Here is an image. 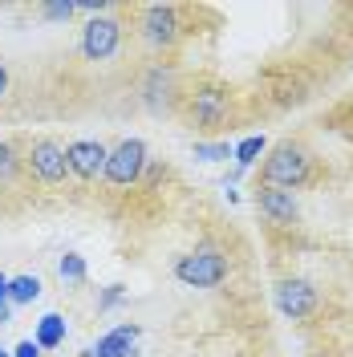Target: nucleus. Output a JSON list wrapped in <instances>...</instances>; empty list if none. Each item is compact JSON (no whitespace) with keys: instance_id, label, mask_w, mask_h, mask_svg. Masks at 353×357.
Instances as JSON below:
<instances>
[{"instance_id":"1","label":"nucleus","mask_w":353,"mask_h":357,"mask_svg":"<svg viewBox=\"0 0 353 357\" xmlns=\"http://www.w3.org/2000/svg\"><path fill=\"white\" fill-rule=\"evenodd\" d=\"M313 151L301 138H285L260 158V187H280V191H301L313 183Z\"/></svg>"},{"instance_id":"2","label":"nucleus","mask_w":353,"mask_h":357,"mask_svg":"<svg viewBox=\"0 0 353 357\" xmlns=\"http://www.w3.org/2000/svg\"><path fill=\"white\" fill-rule=\"evenodd\" d=\"M179 110L183 118L191 122V126H203V130H216V126H227V118H232V89L216 82V77H199L191 82L187 89H179Z\"/></svg>"},{"instance_id":"3","label":"nucleus","mask_w":353,"mask_h":357,"mask_svg":"<svg viewBox=\"0 0 353 357\" xmlns=\"http://www.w3.org/2000/svg\"><path fill=\"white\" fill-rule=\"evenodd\" d=\"M21 146V171L29 183H37L45 191L61 187L69 178V158H66V142L53 138V134H37V138H17Z\"/></svg>"},{"instance_id":"4","label":"nucleus","mask_w":353,"mask_h":357,"mask_svg":"<svg viewBox=\"0 0 353 357\" xmlns=\"http://www.w3.org/2000/svg\"><path fill=\"white\" fill-rule=\"evenodd\" d=\"M187 24H183V8L179 4H142L138 8V37L155 53H171L183 41Z\"/></svg>"},{"instance_id":"5","label":"nucleus","mask_w":353,"mask_h":357,"mask_svg":"<svg viewBox=\"0 0 353 357\" xmlns=\"http://www.w3.org/2000/svg\"><path fill=\"white\" fill-rule=\"evenodd\" d=\"M147 171V142L142 138H122L118 146H110V158H106V171H102V183L110 191H130L134 183Z\"/></svg>"},{"instance_id":"6","label":"nucleus","mask_w":353,"mask_h":357,"mask_svg":"<svg viewBox=\"0 0 353 357\" xmlns=\"http://www.w3.org/2000/svg\"><path fill=\"white\" fill-rule=\"evenodd\" d=\"M175 276L187 289H216V284L227 280V256H223L220 248L203 244L195 252H187V256H179Z\"/></svg>"},{"instance_id":"7","label":"nucleus","mask_w":353,"mask_h":357,"mask_svg":"<svg viewBox=\"0 0 353 357\" xmlns=\"http://www.w3.org/2000/svg\"><path fill=\"white\" fill-rule=\"evenodd\" d=\"M122 45V17L118 8H102L93 13L82 29V57L86 61H110Z\"/></svg>"},{"instance_id":"8","label":"nucleus","mask_w":353,"mask_h":357,"mask_svg":"<svg viewBox=\"0 0 353 357\" xmlns=\"http://www.w3.org/2000/svg\"><path fill=\"white\" fill-rule=\"evenodd\" d=\"M66 158H69V178L77 183H98L102 171H106V158H110V146L106 142H93V138H77L66 146Z\"/></svg>"},{"instance_id":"9","label":"nucleus","mask_w":353,"mask_h":357,"mask_svg":"<svg viewBox=\"0 0 353 357\" xmlns=\"http://www.w3.org/2000/svg\"><path fill=\"white\" fill-rule=\"evenodd\" d=\"M317 289H313L309 280H301V276H288V280H280L276 284V309L285 312V317H292V321H301V317H309L313 309H317Z\"/></svg>"},{"instance_id":"10","label":"nucleus","mask_w":353,"mask_h":357,"mask_svg":"<svg viewBox=\"0 0 353 357\" xmlns=\"http://www.w3.org/2000/svg\"><path fill=\"white\" fill-rule=\"evenodd\" d=\"M256 207H260V215H264L268 223H276V227H292L296 215H301L296 195H292V191H280V187H256Z\"/></svg>"},{"instance_id":"11","label":"nucleus","mask_w":353,"mask_h":357,"mask_svg":"<svg viewBox=\"0 0 353 357\" xmlns=\"http://www.w3.org/2000/svg\"><path fill=\"white\" fill-rule=\"evenodd\" d=\"M134 345H138V325H118L93 345V357H134Z\"/></svg>"},{"instance_id":"12","label":"nucleus","mask_w":353,"mask_h":357,"mask_svg":"<svg viewBox=\"0 0 353 357\" xmlns=\"http://www.w3.org/2000/svg\"><path fill=\"white\" fill-rule=\"evenodd\" d=\"M37 349H57L61 341H66V317H57V312H45L41 321H37Z\"/></svg>"},{"instance_id":"13","label":"nucleus","mask_w":353,"mask_h":357,"mask_svg":"<svg viewBox=\"0 0 353 357\" xmlns=\"http://www.w3.org/2000/svg\"><path fill=\"white\" fill-rule=\"evenodd\" d=\"M41 296V280L37 276H8V305H33Z\"/></svg>"},{"instance_id":"14","label":"nucleus","mask_w":353,"mask_h":357,"mask_svg":"<svg viewBox=\"0 0 353 357\" xmlns=\"http://www.w3.org/2000/svg\"><path fill=\"white\" fill-rule=\"evenodd\" d=\"M264 151H268V138H264V134H252V138H243L240 146L232 151V158H236V167H240V171H248V167H256V162L264 158Z\"/></svg>"},{"instance_id":"15","label":"nucleus","mask_w":353,"mask_h":357,"mask_svg":"<svg viewBox=\"0 0 353 357\" xmlns=\"http://www.w3.org/2000/svg\"><path fill=\"white\" fill-rule=\"evenodd\" d=\"M17 178H24L21 146H17V142H0V183L8 187V183H17Z\"/></svg>"},{"instance_id":"16","label":"nucleus","mask_w":353,"mask_h":357,"mask_svg":"<svg viewBox=\"0 0 353 357\" xmlns=\"http://www.w3.org/2000/svg\"><path fill=\"white\" fill-rule=\"evenodd\" d=\"M57 272H61V280H69V284H82V280H86V256L66 252L61 264H57Z\"/></svg>"},{"instance_id":"17","label":"nucleus","mask_w":353,"mask_h":357,"mask_svg":"<svg viewBox=\"0 0 353 357\" xmlns=\"http://www.w3.org/2000/svg\"><path fill=\"white\" fill-rule=\"evenodd\" d=\"M236 146H227V142H195V158L199 162H223V158H232Z\"/></svg>"},{"instance_id":"18","label":"nucleus","mask_w":353,"mask_h":357,"mask_svg":"<svg viewBox=\"0 0 353 357\" xmlns=\"http://www.w3.org/2000/svg\"><path fill=\"white\" fill-rule=\"evenodd\" d=\"M41 13L49 17V21H69V17L77 13V4H73V0H53V4H45Z\"/></svg>"},{"instance_id":"19","label":"nucleus","mask_w":353,"mask_h":357,"mask_svg":"<svg viewBox=\"0 0 353 357\" xmlns=\"http://www.w3.org/2000/svg\"><path fill=\"white\" fill-rule=\"evenodd\" d=\"M13 357H41V349H37V341H21V345L13 349Z\"/></svg>"},{"instance_id":"20","label":"nucleus","mask_w":353,"mask_h":357,"mask_svg":"<svg viewBox=\"0 0 353 357\" xmlns=\"http://www.w3.org/2000/svg\"><path fill=\"white\" fill-rule=\"evenodd\" d=\"M118 301H122V284H110L106 296H102V309H110V305H118Z\"/></svg>"},{"instance_id":"21","label":"nucleus","mask_w":353,"mask_h":357,"mask_svg":"<svg viewBox=\"0 0 353 357\" xmlns=\"http://www.w3.org/2000/svg\"><path fill=\"white\" fill-rule=\"evenodd\" d=\"M8 86H13V77H8V66H4V61H0V102H4V98H8Z\"/></svg>"},{"instance_id":"22","label":"nucleus","mask_w":353,"mask_h":357,"mask_svg":"<svg viewBox=\"0 0 353 357\" xmlns=\"http://www.w3.org/2000/svg\"><path fill=\"white\" fill-rule=\"evenodd\" d=\"M0 305H8V276L0 272Z\"/></svg>"},{"instance_id":"23","label":"nucleus","mask_w":353,"mask_h":357,"mask_svg":"<svg viewBox=\"0 0 353 357\" xmlns=\"http://www.w3.org/2000/svg\"><path fill=\"white\" fill-rule=\"evenodd\" d=\"M8 317H13V305H0V325H8Z\"/></svg>"},{"instance_id":"24","label":"nucleus","mask_w":353,"mask_h":357,"mask_svg":"<svg viewBox=\"0 0 353 357\" xmlns=\"http://www.w3.org/2000/svg\"><path fill=\"white\" fill-rule=\"evenodd\" d=\"M0 357H13V354H8V349H0Z\"/></svg>"}]
</instances>
